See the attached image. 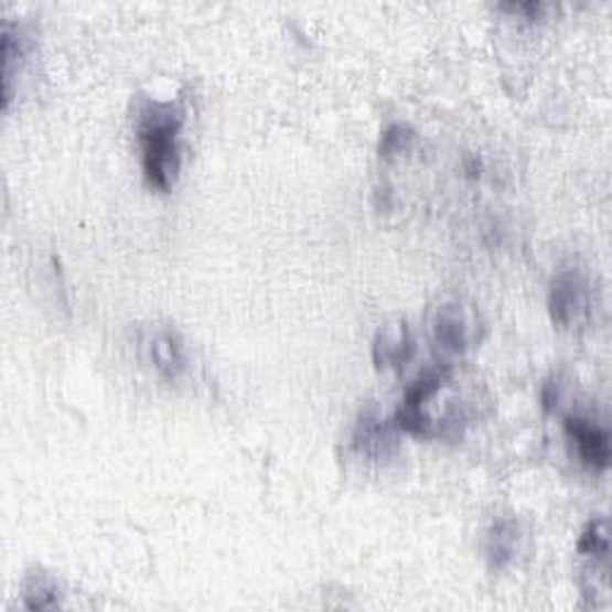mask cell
<instances>
[{"label": "cell", "mask_w": 612, "mask_h": 612, "mask_svg": "<svg viewBox=\"0 0 612 612\" xmlns=\"http://www.w3.org/2000/svg\"><path fill=\"white\" fill-rule=\"evenodd\" d=\"M22 601L26 610H55L61 605V587L46 572H32L24 579Z\"/></svg>", "instance_id": "obj_9"}, {"label": "cell", "mask_w": 612, "mask_h": 612, "mask_svg": "<svg viewBox=\"0 0 612 612\" xmlns=\"http://www.w3.org/2000/svg\"><path fill=\"white\" fill-rule=\"evenodd\" d=\"M415 144V130L405 122H393L386 127V132L380 137V155L383 159H393V155H400L411 149Z\"/></svg>", "instance_id": "obj_11"}, {"label": "cell", "mask_w": 612, "mask_h": 612, "mask_svg": "<svg viewBox=\"0 0 612 612\" xmlns=\"http://www.w3.org/2000/svg\"><path fill=\"white\" fill-rule=\"evenodd\" d=\"M540 402H544L546 411H552L560 402V383L558 380H548L544 386V393H540Z\"/></svg>", "instance_id": "obj_12"}, {"label": "cell", "mask_w": 612, "mask_h": 612, "mask_svg": "<svg viewBox=\"0 0 612 612\" xmlns=\"http://www.w3.org/2000/svg\"><path fill=\"white\" fill-rule=\"evenodd\" d=\"M577 550L583 558H593V562L608 565L610 555V532H608V519L595 517L587 524V529L581 532L577 540Z\"/></svg>", "instance_id": "obj_10"}, {"label": "cell", "mask_w": 612, "mask_h": 612, "mask_svg": "<svg viewBox=\"0 0 612 612\" xmlns=\"http://www.w3.org/2000/svg\"><path fill=\"white\" fill-rule=\"evenodd\" d=\"M397 431L400 429L395 426V419L383 417L374 405L366 407L357 419V426H354L352 450L359 460L366 462H390L397 458V452H400Z\"/></svg>", "instance_id": "obj_4"}, {"label": "cell", "mask_w": 612, "mask_h": 612, "mask_svg": "<svg viewBox=\"0 0 612 612\" xmlns=\"http://www.w3.org/2000/svg\"><path fill=\"white\" fill-rule=\"evenodd\" d=\"M550 319L560 329H579L591 316V288L579 268H562L550 282Z\"/></svg>", "instance_id": "obj_3"}, {"label": "cell", "mask_w": 612, "mask_h": 612, "mask_svg": "<svg viewBox=\"0 0 612 612\" xmlns=\"http://www.w3.org/2000/svg\"><path fill=\"white\" fill-rule=\"evenodd\" d=\"M431 343L440 354V364H452L481 340V319L474 304L464 297H443L429 311Z\"/></svg>", "instance_id": "obj_2"}, {"label": "cell", "mask_w": 612, "mask_h": 612, "mask_svg": "<svg viewBox=\"0 0 612 612\" xmlns=\"http://www.w3.org/2000/svg\"><path fill=\"white\" fill-rule=\"evenodd\" d=\"M374 364L378 368H400L415 354V337L407 321H393L380 325L374 340Z\"/></svg>", "instance_id": "obj_6"}, {"label": "cell", "mask_w": 612, "mask_h": 612, "mask_svg": "<svg viewBox=\"0 0 612 612\" xmlns=\"http://www.w3.org/2000/svg\"><path fill=\"white\" fill-rule=\"evenodd\" d=\"M149 357L155 372L170 380H175L184 372V366H187L182 340L173 331L153 333V337L149 340Z\"/></svg>", "instance_id": "obj_7"}, {"label": "cell", "mask_w": 612, "mask_h": 612, "mask_svg": "<svg viewBox=\"0 0 612 612\" xmlns=\"http://www.w3.org/2000/svg\"><path fill=\"white\" fill-rule=\"evenodd\" d=\"M184 110L173 101L141 96L135 106V130L141 149V168L151 187L168 192L180 173V132Z\"/></svg>", "instance_id": "obj_1"}, {"label": "cell", "mask_w": 612, "mask_h": 612, "mask_svg": "<svg viewBox=\"0 0 612 612\" xmlns=\"http://www.w3.org/2000/svg\"><path fill=\"white\" fill-rule=\"evenodd\" d=\"M565 431L572 440L579 460L587 464L589 469H595V472H603V469L610 466V433L603 429V426L593 423L587 417H567L565 421Z\"/></svg>", "instance_id": "obj_5"}, {"label": "cell", "mask_w": 612, "mask_h": 612, "mask_svg": "<svg viewBox=\"0 0 612 612\" xmlns=\"http://www.w3.org/2000/svg\"><path fill=\"white\" fill-rule=\"evenodd\" d=\"M519 550V524L509 517L497 519L486 538V555L493 569H505L517 558Z\"/></svg>", "instance_id": "obj_8"}]
</instances>
